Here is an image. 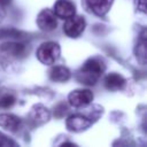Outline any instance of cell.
<instances>
[{"mask_svg":"<svg viewBox=\"0 0 147 147\" xmlns=\"http://www.w3.org/2000/svg\"><path fill=\"white\" fill-rule=\"evenodd\" d=\"M136 6L140 11L146 13V0H136Z\"/></svg>","mask_w":147,"mask_h":147,"instance_id":"obj_19","label":"cell"},{"mask_svg":"<svg viewBox=\"0 0 147 147\" xmlns=\"http://www.w3.org/2000/svg\"><path fill=\"white\" fill-rule=\"evenodd\" d=\"M70 70L67 67L63 65H55L52 68V70L49 71V77L53 82H67L70 78Z\"/></svg>","mask_w":147,"mask_h":147,"instance_id":"obj_12","label":"cell"},{"mask_svg":"<svg viewBox=\"0 0 147 147\" xmlns=\"http://www.w3.org/2000/svg\"><path fill=\"white\" fill-rule=\"evenodd\" d=\"M91 124H92V121L90 118H87L83 115H79V114L71 115L67 119V127L74 132L84 131L87 127H90Z\"/></svg>","mask_w":147,"mask_h":147,"instance_id":"obj_8","label":"cell"},{"mask_svg":"<svg viewBox=\"0 0 147 147\" xmlns=\"http://www.w3.org/2000/svg\"><path fill=\"white\" fill-rule=\"evenodd\" d=\"M103 71H105L103 62L99 57H91L77 71L76 78L82 84L94 85L99 80V78Z\"/></svg>","mask_w":147,"mask_h":147,"instance_id":"obj_1","label":"cell"},{"mask_svg":"<svg viewBox=\"0 0 147 147\" xmlns=\"http://www.w3.org/2000/svg\"><path fill=\"white\" fill-rule=\"evenodd\" d=\"M113 3V0H86L87 7L99 16H102L108 13Z\"/></svg>","mask_w":147,"mask_h":147,"instance_id":"obj_9","label":"cell"},{"mask_svg":"<svg viewBox=\"0 0 147 147\" xmlns=\"http://www.w3.org/2000/svg\"><path fill=\"white\" fill-rule=\"evenodd\" d=\"M85 26H86V23H85L84 17L72 15L71 17L65 18V22L63 25V31L68 37L77 38L84 32Z\"/></svg>","mask_w":147,"mask_h":147,"instance_id":"obj_3","label":"cell"},{"mask_svg":"<svg viewBox=\"0 0 147 147\" xmlns=\"http://www.w3.org/2000/svg\"><path fill=\"white\" fill-rule=\"evenodd\" d=\"M93 100V93L90 90H75L68 95V101L72 107H85Z\"/></svg>","mask_w":147,"mask_h":147,"instance_id":"obj_5","label":"cell"},{"mask_svg":"<svg viewBox=\"0 0 147 147\" xmlns=\"http://www.w3.org/2000/svg\"><path fill=\"white\" fill-rule=\"evenodd\" d=\"M60 53L61 49L57 42L46 41L42 42L37 49V57L41 63L46 65H51L55 63V61H57V59L60 57Z\"/></svg>","mask_w":147,"mask_h":147,"instance_id":"obj_2","label":"cell"},{"mask_svg":"<svg viewBox=\"0 0 147 147\" xmlns=\"http://www.w3.org/2000/svg\"><path fill=\"white\" fill-rule=\"evenodd\" d=\"M124 85H125V79L119 74L111 72V74L107 75L106 78H105V86L109 91H118V90H122Z\"/></svg>","mask_w":147,"mask_h":147,"instance_id":"obj_10","label":"cell"},{"mask_svg":"<svg viewBox=\"0 0 147 147\" xmlns=\"http://www.w3.org/2000/svg\"><path fill=\"white\" fill-rule=\"evenodd\" d=\"M23 36V32L13 29V28H6V29H0V39L3 38H11V39H17Z\"/></svg>","mask_w":147,"mask_h":147,"instance_id":"obj_16","label":"cell"},{"mask_svg":"<svg viewBox=\"0 0 147 147\" xmlns=\"http://www.w3.org/2000/svg\"><path fill=\"white\" fill-rule=\"evenodd\" d=\"M0 146L2 147H8V146H15V142L13 140H10L7 136H5L3 133L0 132Z\"/></svg>","mask_w":147,"mask_h":147,"instance_id":"obj_17","label":"cell"},{"mask_svg":"<svg viewBox=\"0 0 147 147\" xmlns=\"http://www.w3.org/2000/svg\"><path fill=\"white\" fill-rule=\"evenodd\" d=\"M37 24L42 31H52L57 25L56 15L52 9H42L37 16Z\"/></svg>","mask_w":147,"mask_h":147,"instance_id":"obj_4","label":"cell"},{"mask_svg":"<svg viewBox=\"0 0 147 147\" xmlns=\"http://www.w3.org/2000/svg\"><path fill=\"white\" fill-rule=\"evenodd\" d=\"M0 52L11 59H20L26 54V46L17 41H8L0 46Z\"/></svg>","mask_w":147,"mask_h":147,"instance_id":"obj_6","label":"cell"},{"mask_svg":"<svg viewBox=\"0 0 147 147\" xmlns=\"http://www.w3.org/2000/svg\"><path fill=\"white\" fill-rule=\"evenodd\" d=\"M15 101H16V98L13 92H10L6 88L0 90V108L7 109V108L11 107L15 103Z\"/></svg>","mask_w":147,"mask_h":147,"instance_id":"obj_15","label":"cell"},{"mask_svg":"<svg viewBox=\"0 0 147 147\" xmlns=\"http://www.w3.org/2000/svg\"><path fill=\"white\" fill-rule=\"evenodd\" d=\"M67 111V107H65V105L63 103V102H61V103H59L56 107H55V115L56 116H59V117H61L62 115H64V113Z\"/></svg>","mask_w":147,"mask_h":147,"instance_id":"obj_18","label":"cell"},{"mask_svg":"<svg viewBox=\"0 0 147 147\" xmlns=\"http://www.w3.org/2000/svg\"><path fill=\"white\" fill-rule=\"evenodd\" d=\"M136 55H137L138 61L142 65H145V63H146V32H145V30L142 31L140 39L136 46Z\"/></svg>","mask_w":147,"mask_h":147,"instance_id":"obj_14","label":"cell"},{"mask_svg":"<svg viewBox=\"0 0 147 147\" xmlns=\"http://www.w3.org/2000/svg\"><path fill=\"white\" fill-rule=\"evenodd\" d=\"M30 116L37 124H41L49 119V111L41 105H37L31 109Z\"/></svg>","mask_w":147,"mask_h":147,"instance_id":"obj_13","label":"cell"},{"mask_svg":"<svg viewBox=\"0 0 147 147\" xmlns=\"http://www.w3.org/2000/svg\"><path fill=\"white\" fill-rule=\"evenodd\" d=\"M21 125V119L13 114H0V127L8 131H16Z\"/></svg>","mask_w":147,"mask_h":147,"instance_id":"obj_11","label":"cell"},{"mask_svg":"<svg viewBox=\"0 0 147 147\" xmlns=\"http://www.w3.org/2000/svg\"><path fill=\"white\" fill-rule=\"evenodd\" d=\"M53 11L56 15V17L60 18H68L75 15L76 13V6L70 0H57L54 3Z\"/></svg>","mask_w":147,"mask_h":147,"instance_id":"obj_7","label":"cell"},{"mask_svg":"<svg viewBox=\"0 0 147 147\" xmlns=\"http://www.w3.org/2000/svg\"><path fill=\"white\" fill-rule=\"evenodd\" d=\"M10 2H11V0H0V5L3 6V7L5 6H8Z\"/></svg>","mask_w":147,"mask_h":147,"instance_id":"obj_21","label":"cell"},{"mask_svg":"<svg viewBox=\"0 0 147 147\" xmlns=\"http://www.w3.org/2000/svg\"><path fill=\"white\" fill-rule=\"evenodd\" d=\"M5 17V10H3V6L0 5V22L2 21V18Z\"/></svg>","mask_w":147,"mask_h":147,"instance_id":"obj_20","label":"cell"}]
</instances>
